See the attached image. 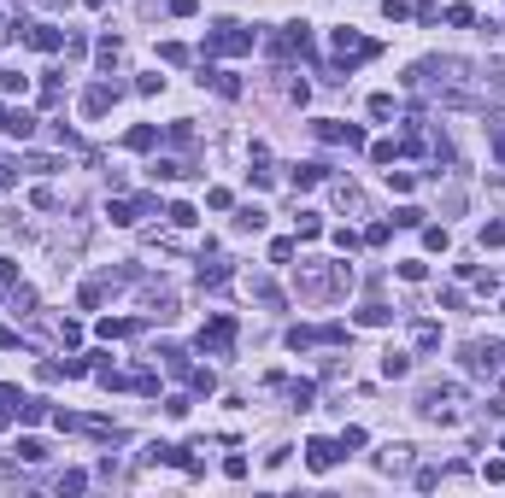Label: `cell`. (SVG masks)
<instances>
[{
	"label": "cell",
	"instance_id": "6da1fadb",
	"mask_svg": "<svg viewBox=\"0 0 505 498\" xmlns=\"http://www.w3.org/2000/svg\"><path fill=\"white\" fill-rule=\"evenodd\" d=\"M206 53H253V29H241V24H218L206 36Z\"/></svg>",
	"mask_w": 505,
	"mask_h": 498
},
{
	"label": "cell",
	"instance_id": "7a4b0ae2",
	"mask_svg": "<svg viewBox=\"0 0 505 498\" xmlns=\"http://www.w3.org/2000/svg\"><path fill=\"white\" fill-rule=\"evenodd\" d=\"M235 346V317H211L200 328V352H230Z\"/></svg>",
	"mask_w": 505,
	"mask_h": 498
},
{
	"label": "cell",
	"instance_id": "3957f363",
	"mask_svg": "<svg viewBox=\"0 0 505 498\" xmlns=\"http://www.w3.org/2000/svg\"><path fill=\"white\" fill-rule=\"evenodd\" d=\"M335 53H341V59H370V53H376V41H365L358 29H335Z\"/></svg>",
	"mask_w": 505,
	"mask_h": 498
},
{
	"label": "cell",
	"instance_id": "277c9868",
	"mask_svg": "<svg viewBox=\"0 0 505 498\" xmlns=\"http://www.w3.org/2000/svg\"><path fill=\"white\" fill-rule=\"evenodd\" d=\"M29 129H36V118H29V112H12L6 100H0V135H18V141H24Z\"/></svg>",
	"mask_w": 505,
	"mask_h": 498
},
{
	"label": "cell",
	"instance_id": "5b68a950",
	"mask_svg": "<svg viewBox=\"0 0 505 498\" xmlns=\"http://www.w3.org/2000/svg\"><path fill=\"white\" fill-rule=\"evenodd\" d=\"M335 457H341V445H335V440H312V445H306V463H312L317 475H323V469H335Z\"/></svg>",
	"mask_w": 505,
	"mask_h": 498
},
{
	"label": "cell",
	"instance_id": "8992f818",
	"mask_svg": "<svg viewBox=\"0 0 505 498\" xmlns=\"http://www.w3.org/2000/svg\"><path fill=\"white\" fill-rule=\"evenodd\" d=\"M24 41H29V47H41V53H53V47H59L65 36H59L53 24H29V29H24Z\"/></svg>",
	"mask_w": 505,
	"mask_h": 498
},
{
	"label": "cell",
	"instance_id": "52a82bcc",
	"mask_svg": "<svg viewBox=\"0 0 505 498\" xmlns=\"http://www.w3.org/2000/svg\"><path fill=\"white\" fill-rule=\"evenodd\" d=\"M112 100H118V88H106V82H94V88L83 94V112H88V118H100V112L112 106Z\"/></svg>",
	"mask_w": 505,
	"mask_h": 498
},
{
	"label": "cell",
	"instance_id": "ba28073f",
	"mask_svg": "<svg viewBox=\"0 0 505 498\" xmlns=\"http://www.w3.org/2000/svg\"><path fill=\"white\" fill-rule=\"evenodd\" d=\"M470 370H476V375H494V370H499V346H470Z\"/></svg>",
	"mask_w": 505,
	"mask_h": 498
},
{
	"label": "cell",
	"instance_id": "9c48e42d",
	"mask_svg": "<svg viewBox=\"0 0 505 498\" xmlns=\"http://www.w3.org/2000/svg\"><path fill=\"white\" fill-rule=\"evenodd\" d=\"M153 141H159V129H153V123H136V129L124 135V147H129V153H147Z\"/></svg>",
	"mask_w": 505,
	"mask_h": 498
},
{
	"label": "cell",
	"instance_id": "30bf717a",
	"mask_svg": "<svg viewBox=\"0 0 505 498\" xmlns=\"http://www.w3.org/2000/svg\"><path fill=\"white\" fill-rule=\"evenodd\" d=\"M405 463H412V445H382V469L388 475H400Z\"/></svg>",
	"mask_w": 505,
	"mask_h": 498
},
{
	"label": "cell",
	"instance_id": "8fae6325",
	"mask_svg": "<svg viewBox=\"0 0 505 498\" xmlns=\"http://www.w3.org/2000/svg\"><path fill=\"white\" fill-rule=\"evenodd\" d=\"M206 76H211V88H218L223 100H235V94H241V76H235V71H206Z\"/></svg>",
	"mask_w": 505,
	"mask_h": 498
},
{
	"label": "cell",
	"instance_id": "7c38bea8",
	"mask_svg": "<svg viewBox=\"0 0 505 498\" xmlns=\"http://www.w3.org/2000/svg\"><path fill=\"white\" fill-rule=\"evenodd\" d=\"M358 323H365V328H388V323H394V311H388V305H365V311H358Z\"/></svg>",
	"mask_w": 505,
	"mask_h": 498
},
{
	"label": "cell",
	"instance_id": "4fadbf2b",
	"mask_svg": "<svg viewBox=\"0 0 505 498\" xmlns=\"http://www.w3.org/2000/svg\"><path fill=\"white\" fill-rule=\"evenodd\" d=\"M323 182V164H294V188H317Z\"/></svg>",
	"mask_w": 505,
	"mask_h": 498
},
{
	"label": "cell",
	"instance_id": "5bb4252c",
	"mask_svg": "<svg viewBox=\"0 0 505 498\" xmlns=\"http://www.w3.org/2000/svg\"><path fill=\"white\" fill-rule=\"evenodd\" d=\"M405 370H412V358H405V352H382V375H405Z\"/></svg>",
	"mask_w": 505,
	"mask_h": 498
},
{
	"label": "cell",
	"instance_id": "9a60e30c",
	"mask_svg": "<svg viewBox=\"0 0 505 498\" xmlns=\"http://www.w3.org/2000/svg\"><path fill=\"white\" fill-rule=\"evenodd\" d=\"M417 346H423V352H435V346H441V328H435V323H417Z\"/></svg>",
	"mask_w": 505,
	"mask_h": 498
},
{
	"label": "cell",
	"instance_id": "2e32d148",
	"mask_svg": "<svg viewBox=\"0 0 505 498\" xmlns=\"http://www.w3.org/2000/svg\"><path fill=\"white\" fill-rule=\"evenodd\" d=\"M153 176H165V182H176V176H188V164H176V159H159V164H153Z\"/></svg>",
	"mask_w": 505,
	"mask_h": 498
},
{
	"label": "cell",
	"instance_id": "e0dca14e",
	"mask_svg": "<svg viewBox=\"0 0 505 498\" xmlns=\"http://www.w3.org/2000/svg\"><path fill=\"white\" fill-rule=\"evenodd\" d=\"M235 229H247V235H253V229H265V211H258V206H247V211L235 217Z\"/></svg>",
	"mask_w": 505,
	"mask_h": 498
},
{
	"label": "cell",
	"instance_id": "ac0fdd59",
	"mask_svg": "<svg viewBox=\"0 0 505 498\" xmlns=\"http://www.w3.org/2000/svg\"><path fill=\"white\" fill-rule=\"evenodd\" d=\"M18 457H24V463H41L47 445H41V440H18Z\"/></svg>",
	"mask_w": 505,
	"mask_h": 498
},
{
	"label": "cell",
	"instance_id": "d6986e66",
	"mask_svg": "<svg viewBox=\"0 0 505 498\" xmlns=\"http://www.w3.org/2000/svg\"><path fill=\"white\" fill-rule=\"evenodd\" d=\"M370 118H394V94H370Z\"/></svg>",
	"mask_w": 505,
	"mask_h": 498
},
{
	"label": "cell",
	"instance_id": "ffe728a7",
	"mask_svg": "<svg viewBox=\"0 0 505 498\" xmlns=\"http://www.w3.org/2000/svg\"><path fill=\"white\" fill-rule=\"evenodd\" d=\"M159 59H165V65H183L188 47H183V41H165V47H159Z\"/></svg>",
	"mask_w": 505,
	"mask_h": 498
},
{
	"label": "cell",
	"instance_id": "44dd1931",
	"mask_svg": "<svg viewBox=\"0 0 505 498\" xmlns=\"http://www.w3.org/2000/svg\"><path fill=\"white\" fill-rule=\"evenodd\" d=\"M394 223H400V229H417V223H423V211H417V206H400V211H394Z\"/></svg>",
	"mask_w": 505,
	"mask_h": 498
},
{
	"label": "cell",
	"instance_id": "7402d4cb",
	"mask_svg": "<svg viewBox=\"0 0 505 498\" xmlns=\"http://www.w3.org/2000/svg\"><path fill=\"white\" fill-rule=\"evenodd\" d=\"M482 246H505V223H482Z\"/></svg>",
	"mask_w": 505,
	"mask_h": 498
},
{
	"label": "cell",
	"instance_id": "603a6c76",
	"mask_svg": "<svg viewBox=\"0 0 505 498\" xmlns=\"http://www.w3.org/2000/svg\"><path fill=\"white\" fill-rule=\"evenodd\" d=\"M423 246H429V253H447V229H423Z\"/></svg>",
	"mask_w": 505,
	"mask_h": 498
},
{
	"label": "cell",
	"instance_id": "cb8c5ba5",
	"mask_svg": "<svg viewBox=\"0 0 505 498\" xmlns=\"http://www.w3.org/2000/svg\"><path fill=\"white\" fill-rule=\"evenodd\" d=\"M300 235L312 241V235H323V223H317V211H300Z\"/></svg>",
	"mask_w": 505,
	"mask_h": 498
},
{
	"label": "cell",
	"instance_id": "d4e9b609",
	"mask_svg": "<svg viewBox=\"0 0 505 498\" xmlns=\"http://www.w3.org/2000/svg\"><path fill=\"white\" fill-rule=\"evenodd\" d=\"M0 94H24V76L18 71H0Z\"/></svg>",
	"mask_w": 505,
	"mask_h": 498
},
{
	"label": "cell",
	"instance_id": "484cf974",
	"mask_svg": "<svg viewBox=\"0 0 505 498\" xmlns=\"http://www.w3.org/2000/svg\"><path fill=\"white\" fill-rule=\"evenodd\" d=\"M394 153H400L394 141H376V147H370V159H376V164H394Z\"/></svg>",
	"mask_w": 505,
	"mask_h": 498
},
{
	"label": "cell",
	"instance_id": "4316f807",
	"mask_svg": "<svg viewBox=\"0 0 505 498\" xmlns=\"http://www.w3.org/2000/svg\"><path fill=\"white\" fill-rule=\"evenodd\" d=\"M388 188H394V194H412V170H388Z\"/></svg>",
	"mask_w": 505,
	"mask_h": 498
},
{
	"label": "cell",
	"instance_id": "83f0119b",
	"mask_svg": "<svg viewBox=\"0 0 505 498\" xmlns=\"http://www.w3.org/2000/svg\"><path fill=\"white\" fill-rule=\"evenodd\" d=\"M171 223L176 229H194V206H171Z\"/></svg>",
	"mask_w": 505,
	"mask_h": 498
},
{
	"label": "cell",
	"instance_id": "f1b7e54d",
	"mask_svg": "<svg viewBox=\"0 0 505 498\" xmlns=\"http://www.w3.org/2000/svg\"><path fill=\"white\" fill-rule=\"evenodd\" d=\"M494 123V153H499V164H505V118H487Z\"/></svg>",
	"mask_w": 505,
	"mask_h": 498
},
{
	"label": "cell",
	"instance_id": "f546056e",
	"mask_svg": "<svg viewBox=\"0 0 505 498\" xmlns=\"http://www.w3.org/2000/svg\"><path fill=\"white\" fill-rule=\"evenodd\" d=\"M171 12H176V18H194V12H200V0H171Z\"/></svg>",
	"mask_w": 505,
	"mask_h": 498
}]
</instances>
